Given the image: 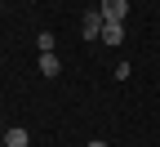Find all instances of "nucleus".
<instances>
[{
  "label": "nucleus",
  "mask_w": 160,
  "mask_h": 147,
  "mask_svg": "<svg viewBox=\"0 0 160 147\" xmlns=\"http://www.w3.org/2000/svg\"><path fill=\"white\" fill-rule=\"evenodd\" d=\"M58 71H62L58 54H40V76H58Z\"/></svg>",
  "instance_id": "nucleus-5"
},
{
  "label": "nucleus",
  "mask_w": 160,
  "mask_h": 147,
  "mask_svg": "<svg viewBox=\"0 0 160 147\" xmlns=\"http://www.w3.org/2000/svg\"><path fill=\"white\" fill-rule=\"evenodd\" d=\"M5 147H31L27 125H9V129H5Z\"/></svg>",
  "instance_id": "nucleus-3"
},
{
  "label": "nucleus",
  "mask_w": 160,
  "mask_h": 147,
  "mask_svg": "<svg viewBox=\"0 0 160 147\" xmlns=\"http://www.w3.org/2000/svg\"><path fill=\"white\" fill-rule=\"evenodd\" d=\"M102 27H107V18L98 13V9H89L85 18H80V31H85V40H98V36H102Z\"/></svg>",
  "instance_id": "nucleus-1"
},
{
  "label": "nucleus",
  "mask_w": 160,
  "mask_h": 147,
  "mask_svg": "<svg viewBox=\"0 0 160 147\" xmlns=\"http://www.w3.org/2000/svg\"><path fill=\"white\" fill-rule=\"evenodd\" d=\"M98 13H102L107 23H125V18H129V5H125V0H102Z\"/></svg>",
  "instance_id": "nucleus-2"
},
{
  "label": "nucleus",
  "mask_w": 160,
  "mask_h": 147,
  "mask_svg": "<svg viewBox=\"0 0 160 147\" xmlns=\"http://www.w3.org/2000/svg\"><path fill=\"white\" fill-rule=\"evenodd\" d=\"M53 45H58L53 31H40V36H36V49H40V54H53Z\"/></svg>",
  "instance_id": "nucleus-6"
},
{
  "label": "nucleus",
  "mask_w": 160,
  "mask_h": 147,
  "mask_svg": "<svg viewBox=\"0 0 160 147\" xmlns=\"http://www.w3.org/2000/svg\"><path fill=\"white\" fill-rule=\"evenodd\" d=\"M98 40H102V45H120V40H125V23H107Z\"/></svg>",
  "instance_id": "nucleus-4"
},
{
  "label": "nucleus",
  "mask_w": 160,
  "mask_h": 147,
  "mask_svg": "<svg viewBox=\"0 0 160 147\" xmlns=\"http://www.w3.org/2000/svg\"><path fill=\"white\" fill-rule=\"evenodd\" d=\"M85 147H107V143H102V138H93V143H85Z\"/></svg>",
  "instance_id": "nucleus-7"
}]
</instances>
